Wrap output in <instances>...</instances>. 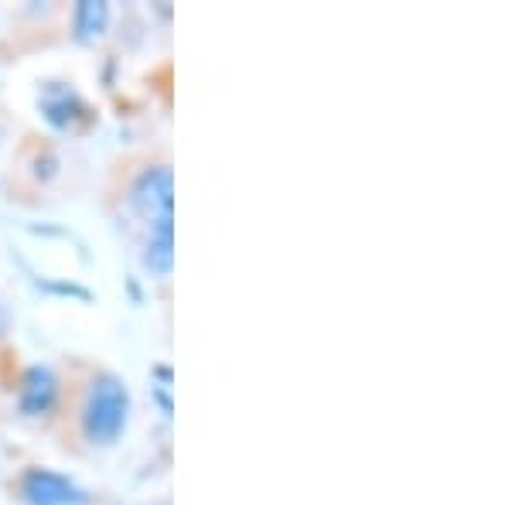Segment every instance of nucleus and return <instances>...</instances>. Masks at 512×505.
Segmentation results:
<instances>
[{"instance_id":"f257e3e1","label":"nucleus","mask_w":512,"mask_h":505,"mask_svg":"<svg viewBox=\"0 0 512 505\" xmlns=\"http://www.w3.org/2000/svg\"><path fill=\"white\" fill-rule=\"evenodd\" d=\"M130 417V393L123 386V379L110 376H96L89 383L86 403H82V434H86L89 444L110 447L117 444V437L123 434Z\"/></svg>"},{"instance_id":"20e7f679","label":"nucleus","mask_w":512,"mask_h":505,"mask_svg":"<svg viewBox=\"0 0 512 505\" xmlns=\"http://www.w3.org/2000/svg\"><path fill=\"white\" fill-rule=\"evenodd\" d=\"M21 413L28 417H45L59 403V376L48 366H28L21 376Z\"/></svg>"},{"instance_id":"7ed1b4c3","label":"nucleus","mask_w":512,"mask_h":505,"mask_svg":"<svg viewBox=\"0 0 512 505\" xmlns=\"http://www.w3.org/2000/svg\"><path fill=\"white\" fill-rule=\"evenodd\" d=\"M21 492L31 505H86L89 495L72 482L48 468H31L21 478Z\"/></svg>"},{"instance_id":"f03ea898","label":"nucleus","mask_w":512,"mask_h":505,"mask_svg":"<svg viewBox=\"0 0 512 505\" xmlns=\"http://www.w3.org/2000/svg\"><path fill=\"white\" fill-rule=\"evenodd\" d=\"M130 202L151 236H175V175L171 168H147L130 188Z\"/></svg>"},{"instance_id":"39448f33","label":"nucleus","mask_w":512,"mask_h":505,"mask_svg":"<svg viewBox=\"0 0 512 505\" xmlns=\"http://www.w3.org/2000/svg\"><path fill=\"white\" fill-rule=\"evenodd\" d=\"M41 106V117H45L48 123H52L55 130H65L72 127L76 120L86 117V103H82V96L76 93L72 86H62V82H48L45 93H41L38 99Z\"/></svg>"},{"instance_id":"6e6552de","label":"nucleus","mask_w":512,"mask_h":505,"mask_svg":"<svg viewBox=\"0 0 512 505\" xmlns=\"http://www.w3.org/2000/svg\"><path fill=\"white\" fill-rule=\"evenodd\" d=\"M171 389H175V372H171V366H154L151 369V393L154 400H158V407L164 417H175V400H171Z\"/></svg>"},{"instance_id":"423d86ee","label":"nucleus","mask_w":512,"mask_h":505,"mask_svg":"<svg viewBox=\"0 0 512 505\" xmlns=\"http://www.w3.org/2000/svg\"><path fill=\"white\" fill-rule=\"evenodd\" d=\"M106 24H110V7L103 0H79L76 7V41L89 45V41L106 35Z\"/></svg>"},{"instance_id":"1a4fd4ad","label":"nucleus","mask_w":512,"mask_h":505,"mask_svg":"<svg viewBox=\"0 0 512 505\" xmlns=\"http://www.w3.org/2000/svg\"><path fill=\"white\" fill-rule=\"evenodd\" d=\"M7 325H11V314H7V308H4V301H0V338H4V331H7Z\"/></svg>"},{"instance_id":"0eeeda50","label":"nucleus","mask_w":512,"mask_h":505,"mask_svg":"<svg viewBox=\"0 0 512 505\" xmlns=\"http://www.w3.org/2000/svg\"><path fill=\"white\" fill-rule=\"evenodd\" d=\"M144 267L161 280L171 277V270H175V236H147Z\"/></svg>"}]
</instances>
